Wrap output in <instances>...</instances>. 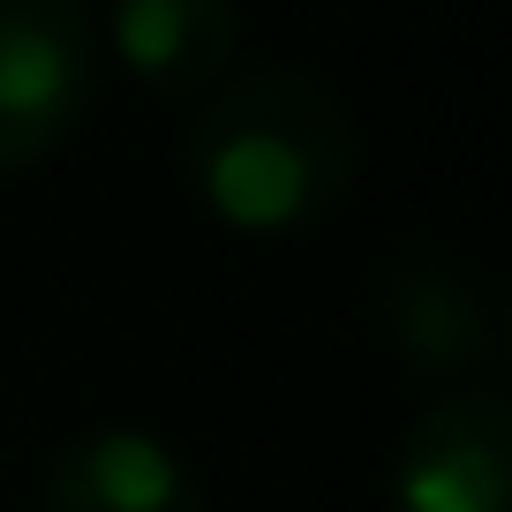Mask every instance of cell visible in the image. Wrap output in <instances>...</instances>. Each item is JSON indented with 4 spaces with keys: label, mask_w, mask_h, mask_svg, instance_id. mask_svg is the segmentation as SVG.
<instances>
[{
    "label": "cell",
    "mask_w": 512,
    "mask_h": 512,
    "mask_svg": "<svg viewBox=\"0 0 512 512\" xmlns=\"http://www.w3.org/2000/svg\"><path fill=\"white\" fill-rule=\"evenodd\" d=\"M181 181L234 234H302L354 189V113L302 68L234 76L196 106Z\"/></svg>",
    "instance_id": "obj_1"
},
{
    "label": "cell",
    "mask_w": 512,
    "mask_h": 512,
    "mask_svg": "<svg viewBox=\"0 0 512 512\" xmlns=\"http://www.w3.org/2000/svg\"><path fill=\"white\" fill-rule=\"evenodd\" d=\"M98 91L83 0H0V174H31L68 144Z\"/></svg>",
    "instance_id": "obj_2"
},
{
    "label": "cell",
    "mask_w": 512,
    "mask_h": 512,
    "mask_svg": "<svg viewBox=\"0 0 512 512\" xmlns=\"http://www.w3.org/2000/svg\"><path fill=\"white\" fill-rule=\"evenodd\" d=\"M384 512H512V407L490 384H452L407 422Z\"/></svg>",
    "instance_id": "obj_3"
},
{
    "label": "cell",
    "mask_w": 512,
    "mask_h": 512,
    "mask_svg": "<svg viewBox=\"0 0 512 512\" xmlns=\"http://www.w3.org/2000/svg\"><path fill=\"white\" fill-rule=\"evenodd\" d=\"M377 324L415 377H482L505 362L512 324L497 287L452 256H400L377 279Z\"/></svg>",
    "instance_id": "obj_4"
},
{
    "label": "cell",
    "mask_w": 512,
    "mask_h": 512,
    "mask_svg": "<svg viewBox=\"0 0 512 512\" xmlns=\"http://www.w3.org/2000/svg\"><path fill=\"white\" fill-rule=\"evenodd\" d=\"M38 512H211V497L166 437L106 422L46 460Z\"/></svg>",
    "instance_id": "obj_5"
},
{
    "label": "cell",
    "mask_w": 512,
    "mask_h": 512,
    "mask_svg": "<svg viewBox=\"0 0 512 512\" xmlns=\"http://www.w3.org/2000/svg\"><path fill=\"white\" fill-rule=\"evenodd\" d=\"M106 38L136 83L189 98L211 76H226L241 46V8L234 0H113Z\"/></svg>",
    "instance_id": "obj_6"
}]
</instances>
